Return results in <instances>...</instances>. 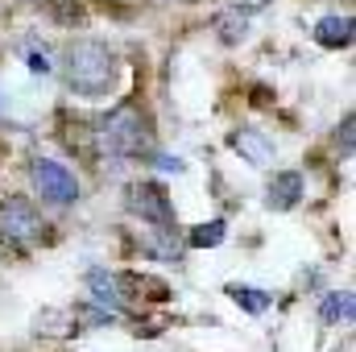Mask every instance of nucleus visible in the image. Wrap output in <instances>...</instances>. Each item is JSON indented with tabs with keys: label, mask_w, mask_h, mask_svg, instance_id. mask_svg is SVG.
<instances>
[{
	"label": "nucleus",
	"mask_w": 356,
	"mask_h": 352,
	"mask_svg": "<svg viewBox=\"0 0 356 352\" xmlns=\"http://www.w3.org/2000/svg\"><path fill=\"white\" fill-rule=\"evenodd\" d=\"M63 79L75 95L99 99V95L116 91V83H120V58H116L112 46L79 38L63 50Z\"/></svg>",
	"instance_id": "1"
},
{
	"label": "nucleus",
	"mask_w": 356,
	"mask_h": 352,
	"mask_svg": "<svg viewBox=\"0 0 356 352\" xmlns=\"http://www.w3.org/2000/svg\"><path fill=\"white\" fill-rule=\"evenodd\" d=\"M99 137H104L108 154H116V158H149L154 154V125L137 104H116L99 120Z\"/></svg>",
	"instance_id": "2"
},
{
	"label": "nucleus",
	"mask_w": 356,
	"mask_h": 352,
	"mask_svg": "<svg viewBox=\"0 0 356 352\" xmlns=\"http://www.w3.org/2000/svg\"><path fill=\"white\" fill-rule=\"evenodd\" d=\"M29 182H33L38 199L50 203V207H71V203H79V178L71 175L63 162H54V158H33V162H29Z\"/></svg>",
	"instance_id": "3"
},
{
	"label": "nucleus",
	"mask_w": 356,
	"mask_h": 352,
	"mask_svg": "<svg viewBox=\"0 0 356 352\" xmlns=\"http://www.w3.org/2000/svg\"><path fill=\"white\" fill-rule=\"evenodd\" d=\"M46 228H42V216L29 199H4L0 203V241L4 245H29L38 241Z\"/></svg>",
	"instance_id": "4"
},
{
	"label": "nucleus",
	"mask_w": 356,
	"mask_h": 352,
	"mask_svg": "<svg viewBox=\"0 0 356 352\" xmlns=\"http://www.w3.org/2000/svg\"><path fill=\"white\" fill-rule=\"evenodd\" d=\"M129 211L141 216L145 224H158V228H170V224H175L170 195H166V186H158V182H137V186L129 191Z\"/></svg>",
	"instance_id": "5"
},
{
	"label": "nucleus",
	"mask_w": 356,
	"mask_h": 352,
	"mask_svg": "<svg viewBox=\"0 0 356 352\" xmlns=\"http://www.w3.org/2000/svg\"><path fill=\"white\" fill-rule=\"evenodd\" d=\"M228 145L249 162V166H273V158H277V145L269 141L261 129H253V125H241V129H232V137H228Z\"/></svg>",
	"instance_id": "6"
},
{
	"label": "nucleus",
	"mask_w": 356,
	"mask_h": 352,
	"mask_svg": "<svg viewBox=\"0 0 356 352\" xmlns=\"http://www.w3.org/2000/svg\"><path fill=\"white\" fill-rule=\"evenodd\" d=\"M302 199V175L298 170H273L266 186V207L269 211H290Z\"/></svg>",
	"instance_id": "7"
},
{
	"label": "nucleus",
	"mask_w": 356,
	"mask_h": 352,
	"mask_svg": "<svg viewBox=\"0 0 356 352\" xmlns=\"http://www.w3.org/2000/svg\"><path fill=\"white\" fill-rule=\"evenodd\" d=\"M88 290L99 307H112V311L124 307V290H120V282L108 269H88Z\"/></svg>",
	"instance_id": "8"
},
{
	"label": "nucleus",
	"mask_w": 356,
	"mask_h": 352,
	"mask_svg": "<svg viewBox=\"0 0 356 352\" xmlns=\"http://www.w3.org/2000/svg\"><path fill=\"white\" fill-rule=\"evenodd\" d=\"M315 42L327 46V50L353 46V17H323V21L315 25Z\"/></svg>",
	"instance_id": "9"
},
{
	"label": "nucleus",
	"mask_w": 356,
	"mask_h": 352,
	"mask_svg": "<svg viewBox=\"0 0 356 352\" xmlns=\"http://www.w3.org/2000/svg\"><path fill=\"white\" fill-rule=\"evenodd\" d=\"M353 290H332V294H323V303H319V319L323 323H353Z\"/></svg>",
	"instance_id": "10"
},
{
	"label": "nucleus",
	"mask_w": 356,
	"mask_h": 352,
	"mask_svg": "<svg viewBox=\"0 0 356 352\" xmlns=\"http://www.w3.org/2000/svg\"><path fill=\"white\" fill-rule=\"evenodd\" d=\"M224 220H211V224H199V228H191V237H186V245L191 249H216L220 241H224Z\"/></svg>",
	"instance_id": "11"
},
{
	"label": "nucleus",
	"mask_w": 356,
	"mask_h": 352,
	"mask_svg": "<svg viewBox=\"0 0 356 352\" xmlns=\"http://www.w3.org/2000/svg\"><path fill=\"white\" fill-rule=\"evenodd\" d=\"M228 294L236 298V307H245V311H253V315H261L269 307V294L257 290V286H228Z\"/></svg>",
	"instance_id": "12"
},
{
	"label": "nucleus",
	"mask_w": 356,
	"mask_h": 352,
	"mask_svg": "<svg viewBox=\"0 0 356 352\" xmlns=\"http://www.w3.org/2000/svg\"><path fill=\"white\" fill-rule=\"evenodd\" d=\"M245 25H249V21H245V13H241V17H236V13H228V17H220V29H228V33H224L228 42H236V38H245Z\"/></svg>",
	"instance_id": "13"
},
{
	"label": "nucleus",
	"mask_w": 356,
	"mask_h": 352,
	"mask_svg": "<svg viewBox=\"0 0 356 352\" xmlns=\"http://www.w3.org/2000/svg\"><path fill=\"white\" fill-rule=\"evenodd\" d=\"M29 67H33V75H50V58L46 54H29Z\"/></svg>",
	"instance_id": "14"
},
{
	"label": "nucleus",
	"mask_w": 356,
	"mask_h": 352,
	"mask_svg": "<svg viewBox=\"0 0 356 352\" xmlns=\"http://www.w3.org/2000/svg\"><path fill=\"white\" fill-rule=\"evenodd\" d=\"M158 166H162V170H175V175H182V158H170V154H158Z\"/></svg>",
	"instance_id": "15"
}]
</instances>
